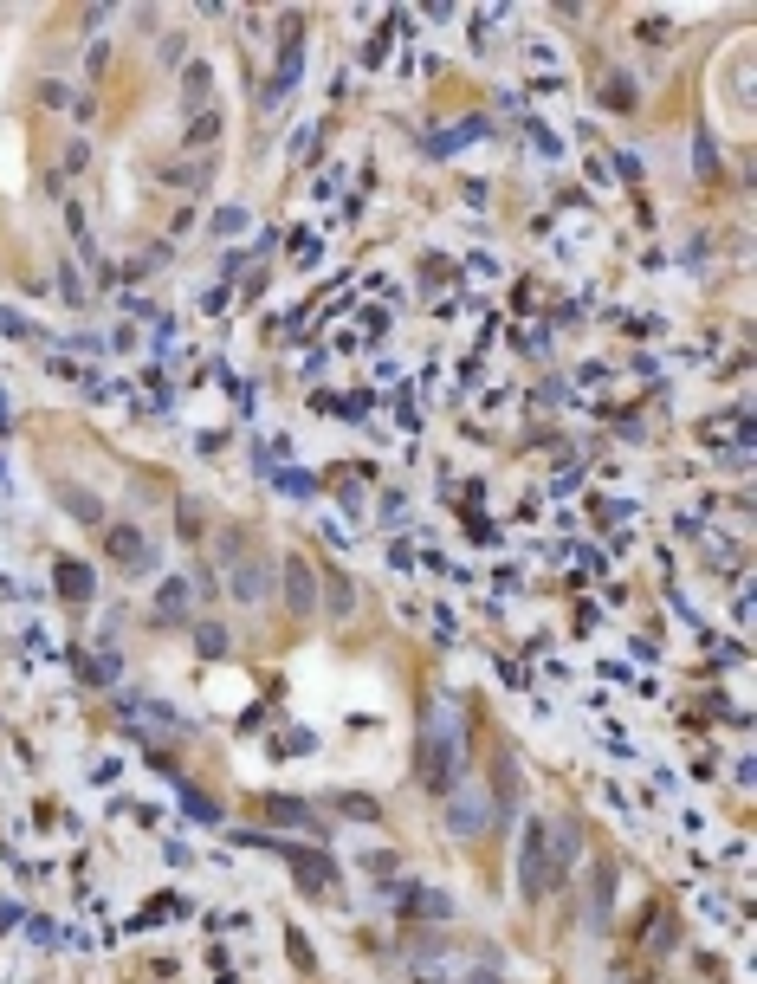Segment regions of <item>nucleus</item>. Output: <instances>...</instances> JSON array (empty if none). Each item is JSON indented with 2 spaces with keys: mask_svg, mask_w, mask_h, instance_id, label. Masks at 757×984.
<instances>
[{
  "mask_svg": "<svg viewBox=\"0 0 757 984\" xmlns=\"http://www.w3.org/2000/svg\"><path fill=\"white\" fill-rule=\"evenodd\" d=\"M460 764H466L460 706L434 700L428 706V726H421V784H428V790H460Z\"/></svg>",
  "mask_w": 757,
  "mask_h": 984,
  "instance_id": "obj_1",
  "label": "nucleus"
},
{
  "mask_svg": "<svg viewBox=\"0 0 757 984\" xmlns=\"http://www.w3.org/2000/svg\"><path fill=\"white\" fill-rule=\"evenodd\" d=\"M292 861H298V868H305V874H311V887H324V881H337V868H330V861H324V855H298V849H292Z\"/></svg>",
  "mask_w": 757,
  "mask_h": 984,
  "instance_id": "obj_7",
  "label": "nucleus"
},
{
  "mask_svg": "<svg viewBox=\"0 0 757 984\" xmlns=\"http://www.w3.org/2000/svg\"><path fill=\"white\" fill-rule=\"evenodd\" d=\"M266 810H272V816H279V823H298V829H318V823H311V810H305V803H292V797H272V803H266Z\"/></svg>",
  "mask_w": 757,
  "mask_h": 984,
  "instance_id": "obj_6",
  "label": "nucleus"
},
{
  "mask_svg": "<svg viewBox=\"0 0 757 984\" xmlns=\"http://www.w3.org/2000/svg\"><path fill=\"white\" fill-rule=\"evenodd\" d=\"M337 803H343V816H363V823L376 816V803H369V797H337Z\"/></svg>",
  "mask_w": 757,
  "mask_h": 984,
  "instance_id": "obj_9",
  "label": "nucleus"
},
{
  "mask_svg": "<svg viewBox=\"0 0 757 984\" xmlns=\"http://www.w3.org/2000/svg\"><path fill=\"white\" fill-rule=\"evenodd\" d=\"M285 596H292L298 615H311V564H305V557H292V564H285Z\"/></svg>",
  "mask_w": 757,
  "mask_h": 984,
  "instance_id": "obj_4",
  "label": "nucleus"
},
{
  "mask_svg": "<svg viewBox=\"0 0 757 984\" xmlns=\"http://www.w3.org/2000/svg\"><path fill=\"white\" fill-rule=\"evenodd\" d=\"M466 984H499V978H492V972H479V978H466Z\"/></svg>",
  "mask_w": 757,
  "mask_h": 984,
  "instance_id": "obj_10",
  "label": "nucleus"
},
{
  "mask_svg": "<svg viewBox=\"0 0 757 984\" xmlns=\"http://www.w3.org/2000/svg\"><path fill=\"white\" fill-rule=\"evenodd\" d=\"M233 590H240V596H259V590H266V577H259L253 564H233Z\"/></svg>",
  "mask_w": 757,
  "mask_h": 984,
  "instance_id": "obj_8",
  "label": "nucleus"
},
{
  "mask_svg": "<svg viewBox=\"0 0 757 984\" xmlns=\"http://www.w3.org/2000/svg\"><path fill=\"white\" fill-rule=\"evenodd\" d=\"M110 551H117L123 564H149V544L136 538V531H110Z\"/></svg>",
  "mask_w": 757,
  "mask_h": 984,
  "instance_id": "obj_5",
  "label": "nucleus"
},
{
  "mask_svg": "<svg viewBox=\"0 0 757 984\" xmlns=\"http://www.w3.org/2000/svg\"><path fill=\"white\" fill-rule=\"evenodd\" d=\"M544 849H550V823H531V829H525V849H518V874H525V894H544V887H550Z\"/></svg>",
  "mask_w": 757,
  "mask_h": 984,
  "instance_id": "obj_2",
  "label": "nucleus"
},
{
  "mask_svg": "<svg viewBox=\"0 0 757 984\" xmlns=\"http://www.w3.org/2000/svg\"><path fill=\"white\" fill-rule=\"evenodd\" d=\"M447 823L460 829V836H479V829H486V803H479L473 790H453V810H447Z\"/></svg>",
  "mask_w": 757,
  "mask_h": 984,
  "instance_id": "obj_3",
  "label": "nucleus"
}]
</instances>
